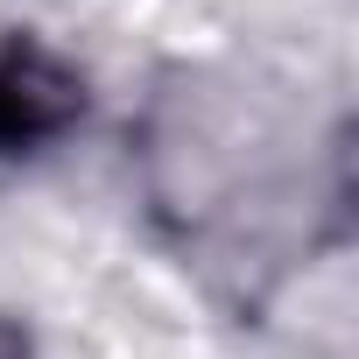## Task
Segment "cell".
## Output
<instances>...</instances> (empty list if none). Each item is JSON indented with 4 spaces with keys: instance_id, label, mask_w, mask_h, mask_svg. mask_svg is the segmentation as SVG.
<instances>
[{
    "instance_id": "cell-1",
    "label": "cell",
    "mask_w": 359,
    "mask_h": 359,
    "mask_svg": "<svg viewBox=\"0 0 359 359\" xmlns=\"http://www.w3.org/2000/svg\"><path fill=\"white\" fill-rule=\"evenodd\" d=\"M71 106H78V92L50 57L15 50L0 64V141H43L71 120Z\"/></svg>"
}]
</instances>
